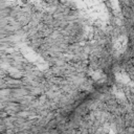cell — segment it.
Returning <instances> with one entry per match:
<instances>
[{"mask_svg":"<svg viewBox=\"0 0 134 134\" xmlns=\"http://www.w3.org/2000/svg\"><path fill=\"white\" fill-rule=\"evenodd\" d=\"M115 48L118 49V51H120V52L125 51V49L127 48V38H125V37L119 38L115 42Z\"/></svg>","mask_w":134,"mask_h":134,"instance_id":"1","label":"cell"}]
</instances>
